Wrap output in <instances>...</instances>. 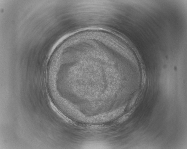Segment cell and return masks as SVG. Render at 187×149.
Segmentation results:
<instances>
[{"label": "cell", "mask_w": 187, "mask_h": 149, "mask_svg": "<svg viewBox=\"0 0 187 149\" xmlns=\"http://www.w3.org/2000/svg\"><path fill=\"white\" fill-rule=\"evenodd\" d=\"M138 92H136L133 95L131 99H130L129 104H128L127 107L128 110H129L131 109L133 106V105L136 99L138 96Z\"/></svg>", "instance_id": "cell-2"}, {"label": "cell", "mask_w": 187, "mask_h": 149, "mask_svg": "<svg viewBox=\"0 0 187 149\" xmlns=\"http://www.w3.org/2000/svg\"><path fill=\"white\" fill-rule=\"evenodd\" d=\"M133 110H132L126 113L125 115L118 119V122L119 123L123 122H124L127 121L131 116L134 112Z\"/></svg>", "instance_id": "cell-1"}]
</instances>
